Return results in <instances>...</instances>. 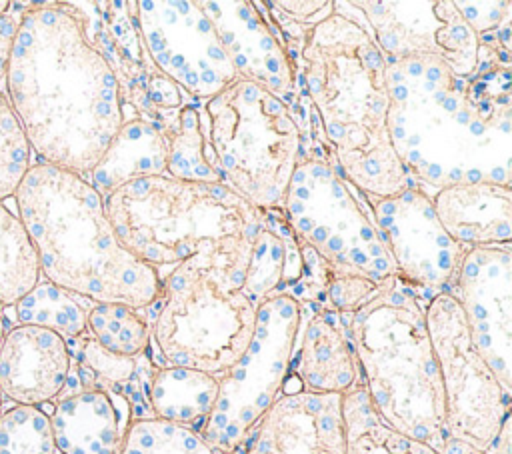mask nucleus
I'll return each instance as SVG.
<instances>
[{
  "label": "nucleus",
  "instance_id": "25",
  "mask_svg": "<svg viewBox=\"0 0 512 454\" xmlns=\"http://www.w3.org/2000/svg\"><path fill=\"white\" fill-rule=\"evenodd\" d=\"M346 454H440L432 446L386 426L374 412L362 384L342 394Z\"/></svg>",
  "mask_w": 512,
  "mask_h": 454
},
{
  "label": "nucleus",
  "instance_id": "30",
  "mask_svg": "<svg viewBox=\"0 0 512 454\" xmlns=\"http://www.w3.org/2000/svg\"><path fill=\"white\" fill-rule=\"evenodd\" d=\"M120 454H216L200 432L160 418L132 420Z\"/></svg>",
  "mask_w": 512,
  "mask_h": 454
},
{
  "label": "nucleus",
  "instance_id": "20",
  "mask_svg": "<svg viewBox=\"0 0 512 454\" xmlns=\"http://www.w3.org/2000/svg\"><path fill=\"white\" fill-rule=\"evenodd\" d=\"M132 406L112 388L62 390L50 414L58 454H120Z\"/></svg>",
  "mask_w": 512,
  "mask_h": 454
},
{
  "label": "nucleus",
  "instance_id": "29",
  "mask_svg": "<svg viewBox=\"0 0 512 454\" xmlns=\"http://www.w3.org/2000/svg\"><path fill=\"white\" fill-rule=\"evenodd\" d=\"M86 332L108 352L140 358L150 348V324L140 310L126 304L92 302L86 314Z\"/></svg>",
  "mask_w": 512,
  "mask_h": 454
},
{
  "label": "nucleus",
  "instance_id": "26",
  "mask_svg": "<svg viewBox=\"0 0 512 454\" xmlns=\"http://www.w3.org/2000/svg\"><path fill=\"white\" fill-rule=\"evenodd\" d=\"M164 136L168 144L166 176L190 182H224L206 142L202 116L192 102H184L174 126Z\"/></svg>",
  "mask_w": 512,
  "mask_h": 454
},
{
  "label": "nucleus",
  "instance_id": "39",
  "mask_svg": "<svg viewBox=\"0 0 512 454\" xmlns=\"http://www.w3.org/2000/svg\"><path fill=\"white\" fill-rule=\"evenodd\" d=\"M4 334H6V326H4V320H2V314H0V344H2Z\"/></svg>",
  "mask_w": 512,
  "mask_h": 454
},
{
  "label": "nucleus",
  "instance_id": "6",
  "mask_svg": "<svg viewBox=\"0 0 512 454\" xmlns=\"http://www.w3.org/2000/svg\"><path fill=\"white\" fill-rule=\"evenodd\" d=\"M434 294L394 274L364 306L346 314V328L378 418L440 452L450 436L442 378L426 326V304Z\"/></svg>",
  "mask_w": 512,
  "mask_h": 454
},
{
  "label": "nucleus",
  "instance_id": "14",
  "mask_svg": "<svg viewBox=\"0 0 512 454\" xmlns=\"http://www.w3.org/2000/svg\"><path fill=\"white\" fill-rule=\"evenodd\" d=\"M94 48L110 64L124 118L140 116L166 134L184 106L182 90L150 60L136 22L134 2H74Z\"/></svg>",
  "mask_w": 512,
  "mask_h": 454
},
{
  "label": "nucleus",
  "instance_id": "36",
  "mask_svg": "<svg viewBox=\"0 0 512 454\" xmlns=\"http://www.w3.org/2000/svg\"><path fill=\"white\" fill-rule=\"evenodd\" d=\"M30 6L32 4L0 0V78L6 74L10 50H12L20 20Z\"/></svg>",
  "mask_w": 512,
  "mask_h": 454
},
{
  "label": "nucleus",
  "instance_id": "9",
  "mask_svg": "<svg viewBox=\"0 0 512 454\" xmlns=\"http://www.w3.org/2000/svg\"><path fill=\"white\" fill-rule=\"evenodd\" d=\"M282 214L294 236L328 264L356 270L376 284L396 274L366 196L340 176L336 164L300 160Z\"/></svg>",
  "mask_w": 512,
  "mask_h": 454
},
{
  "label": "nucleus",
  "instance_id": "40",
  "mask_svg": "<svg viewBox=\"0 0 512 454\" xmlns=\"http://www.w3.org/2000/svg\"><path fill=\"white\" fill-rule=\"evenodd\" d=\"M0 414H2V394H0Z\"/></svg>",
  "mask_w": 512,
  "mask_h": 454
},
{
  "label": "nucleus",
  "instance_id": "13",
  "mask_svg": "<svg viewBox=\"0 0 512 454\" xmlns=\"http://www.w3.org/2000/svg\"><path fill=\"white\" fill-rule=\"evenodd\" d=\"M134 10L150 60L188 96L208 100L238 78L196 0H140Z\"/></svg>",
  "mask_w": 512,
  "mask_h": 454
},
{
  "label": "nucleus",
  "instance_id": "7",
  "mask_svg": "<svg viewBox=\"0 0 512 454\" xmlns=\"http://www.w3.org/2000/svg\"><path fill=\"white\" fill-rule=\"evenodd\" d=\"M150 342L160 366H184L220 378L248 348L256 304L212 260L194 254L162 278L152 304Z\"/></svg>",
  "mask_w": 512,
  "mask_h": 454
},
{
  "label": "nucleus",
  "instance_id": "22",
  "mask_svg": "<svg viewBox=\"0 0 512 454\" xmlns=\"http://www.w3.org/2000/svg\"><path fill=\"white\" fill-rule=\"evenodd\" d=\"M430 198L442 228L460 246H510V186L494 182H460L438 188Z\"/></svg>",
  "mask_w": 512,
  "mask_h": 454
},
{
  "label": "nucleus",
  "instance_id": "24",
  "mask_svg": "<svg viewBox=\"0 0 512 454\" xmlns=\"http://www.w3.org/2000/svg\"><path fill=\"white\" fill-rule=\"evenodd\" d=\"M218 378L184 366H156L148 382L152 418L202 432L218 398Z\"/></svg>",
  "mask_w": 512,
  "mask_h": 454
},
{
  "label": "nucleus",
  "instance_id": "3",
  "mask_svg": "<svg viewBox=\"0 0 512 454\" xmlns=\"http://www.w3.org/2000/svg\"><path fill=\"white\" fill-rule=\"evenodd\" d=\"M296 68L346 182L378 198L416 186L388 134L386 60L362 24L332 12L310 32Z\"/></svg>",
  "mask_w": 512,
  "mask_h": 454
},
{
  "label": "nucleus",
  "instance_id": "28",
  "mask_svg": "<svg viewBox=\"0 0 512 454\" xmlns=\"http://www.w3.org/2000/svg\"><path fill=\"white\" fill-rule=\"evenodd\" d=\"M80 298L48 280L38 282L14 306L20 324L38 326L56 332L66 342L86 334L88 308Z\"/></svg>",
  "mask_w": 512,
  "mask_h": 454
},
{
  "label": "nucleus",
  "instance_id": "15",
  "mask_svg": "<svg viewBox=\"0 0 512 454\" xmlns=\"http://www.w3.org/2000/svg\"><path fill=\"white\" fill-rule=\"evenodd\" d=\"M366 202L396 274L414 286L444 292L468 248L446 234L430 194L412 186L384 198L366 196Z\"/></svg>",
  "mask_w": 512,
  "mask_h": 454
},
{
  "label": "nucleus",
  "instance_id": "17",
  "mask_svg": "<svg viewBox=\"0 0 512 454\" xmlns=\"http://www.w3.org/2000/svg\"><path fill=\"white\" fill-rule=\"evenodd\" d=\"M196 2L212 20L238 78L250 80L278 96L300 130L304 122V96H308L304 88H298L302 76L256 4L248 0Z\"/></svg>",
  "mask_w": 512,
  "mask_h": 454
},
{
  "label": "nucleus",
  "instance_id": "2",
  "mask_svg": "<svg viewBox=\"0 0 512 454\" xmlns=\"http://www.w3.org/2000/svg\"><path fill=\"white\" fill-rule=\"evenodd\" d=\"M8 102L42 164L90 174L118 134V80L74 2L32 4L6 68Z\"/></svg>",
  "mask_w": 512,
  "mask_h": 454
},
{
  "label": "nucleus",
  "instance_id": "33",
  "mask_svg": "<svg viewBox=\"0 0 512 454\" xmlns=\"http://www.w3.org/2000/svg\"><path fill=\"white\" fill-rule=\"evenodd\" d=\"M30 170V144L4 94H0V200L14 196Z\"/></svg>",
  "mask_w": 512,
  "mask_h": 454
},
{
  "label": "nucleus",
  "instance_id": "11",
  "mask_svg": "<svg viewBox=\"0 0 512 454\" xmlns=\"http://www.w3.org/2000/svg\"><path fill=\"white\" fill-rule=\"evenodd\" d=\"M426 326L442 378L448 436L484 450L510 416V394L474 348L462 306L448 290L428 300Z\"/></svg>",
  "mask_w": 512,
  "mask_h": 454
},
{
  "label": "nucleus",
  "instance_id": "31",
  "mask_svg": "<svg viewBox=\"0 0 512 454\" xmlns=\"http://www.w3.org/2000/svg\"><path fill=\"white\" fill-rule=\"evenodd\" d=\"M0 454H58L50 416L40 406L26 404L2 412Z\"/></svg>",
  "mask_w": 512,
  "mask_h": 454
},
{
  "label": "nucleus",
  "instance_id": "34",
  "mask_svg": "<svg viewBox=\"0 0 512 454\" xmlns=\"http://www.w3.org/2000/svg\"><path fill=\"white\" fill-rule=\"evenodd\" d=\"M326 262V260H324ZM324 278H326V308H332L340 314H352L360 306H364L382 284H376L368 276L350 270V268H340L332 266L326 262L324 268Z\"/></svg>",
  "mask_w": 512,
  "mask_h": 454
},
{
  "label": "nucleus",
  "instance_id": "8",
  "mask_svg": "<svg viewBox=\"0 0 512 454\" xmlns=\"http://www.w3.org/2000/svg\"><path fill=\"white\" fill-rule=\"evenodd\" d=\"M202 106L204 136L224 184L262 212L282 210L302 156V136L288 106L242 78Z\"/></svg>",
  "mask_w": 512,
  "mask_h": 454
},
{
  "label": "nucleus",
  "instance_id": "19",
  "mask_svg": "<svg viewBox=\"0 0 512 454\" xmlns=\"http://www.w3.org/2000/svg\"><path fill=\"white\" fill-rule=\"evenodd\" d=\"M72 366L70 344L52 330L18 324L0 344V394L40 406L60 396Z\"/></svg>",
  "mask_w": 512,
  "mask_h": 454
},
{
  "label": "nucleus",
  "instance_id": "12",
  "mask_svg": "<svg viewBox=\"0 0 512 454\" xmlns=\"http://www.w3.org/2000/svg\"><path fill=\"white\" fill-rule=\"evenodd\" d=\"M332 8L362 24L384 58L432 56L458 78H470L478 68L480 38L452 0H338Z\"/></svg>",
  "mask_w": 512,
  "mask_h": 454
},
{
  "label": "nucleus",
  "instance_id": "37",
  "mask_svg": "<svg viewBox=\"0 0 512 454\" xmlns=\"http://www.w3.org/2000/svg\"><path fill=\"white\" fill-rule=\"evenodd\" d=\"M482 454H512V418L510 416L504 420L500 432L490 442V446L482 450Z\"/></svg>",
  "mask_w": 512,
  "mask_h": 454
},
{
  "label": "nucleus",
  "instance_id": "27",
  "mask_svg": "<svg viewBox=\"0 0 512 454\" xmlns=\"http://www.w3.org/2000/svg\"><path fill=\"white\" fill-rule=\"evenodd\" d=\"M40 282L34 244L18 216L0 202V306L16 304Z\"/></svg>",
  "mask_w": 512,
  "mask_h": 454
},
{
  "label": "nucleus",
  "instance_id": "21",
  "mask_svg": "<svg viewBox=\"0 0 512 454\" xmlns=\"http://www.w3.org/2000/svg\"><path fill=\"white\" fill-rule=\"evenodd\" d=\"M310 310L300 318L288 376L304 392L346 394L358 384V364L348 338L346 314L314 302H300Z\"/></svg>",
  "mask_w": 512,
  "mask_h": 454
},
{
  "label": "nucleus",
  "instance_id": "1",
  "mask_svg": "<svg viewBox=\"0 0 512 454\" xmlns=\"http://www.w3.org/2000/svg\"><path fill=\"white\" fill-rule=\"evenodd\" d=\"M478 68L458 78L432 56L386 60L388 134L416 182L510 186V20L480 34Z\"/></svg>",
  "mask_w": 512,
  "mask_h": 454
},
{
  "label": "nucleus",
  "instance_id": "35",
  "mask_svg": "<svg viewBox=\"0 0 512 454\" xmlns=\"http://www.w3.org/2000/svg\"><path fill=\"white\" fill-rule=\"evenodd\" d=\"M510 2H456L458 12L480 36L500 28L510 20Z\"/></svg>",
  "mask_w": 512,
  "mask_h": 454
},
{
  "label": "nucleus",
  "instance_id": "5",
  "mask_svg": "<svg viewBox=\"0 0 512 454\" xmlns=\"http://www.w3.org/2000/svg\"><path fill=\"white\" fill-rule=\"evenodd\" d=\"M118 242L156 272L202 254L244 288L264 214L224 182L130 180L104 198Z\"/></svg>",
  "mask_w": 512,
  "mask_h": 454
},
{
  "label": "nucleus",
  "instance_id": "16",
  "mask_svg": "<svg viewBox=\"0 0 512 454\" xmlns=\"http://www.w3.org/2000/svg\"><path fill=\"white\" fill-rule=\"evenodd\" d=\"M448 290L462 306L474 348L512 394V250L468 248Z\"/></svg>",
  "mask_w": 512,
  "mask_h": 454
},
{
  "label": "nucleus",
  "instance_id": "32",
  "mask_svg": "<svg viewBox=\"0 0 512 454\" xmlns=\"http://www.w3.org/2000/svg\"><path fill=\"white\" fill-rule=\"evenodd\" d=\"M68 344H74V352L70 350L72 364L82 374H86L96 386L112 388L122 394H124L126 386H132L130 388V394H132L136 378L140 374V358L142 356L126 358V356L112 354V352L104 350L90 334H82L80 338H76Z\"/></svg>",
  "mask_w": 512,
  "mask_h": 454
},
{
  "label": "nucleus",
  "instance_id": "4",
  "mask_svg": "<svg viewBox=\"0 0 512 454\" xmlns=\"http://www.w3.org/2000/svg\"><path fill=\"white\" fill-rule=\"evenodd\" d=\"M14 198L48 282L90 302L136 310L158 300V272L118 242L104 198L84 176L36 164Z\"/></svg>",
  "mask_w": 512,
  "mask_h": 454
},
{
  "label": "nucleus",
  "instance_id": "38",
  "mask_svg": "<svg viewBox=\"0 0 512 454\" xmlns=\"http://www.w3.org/2000/svg\"><path fill=\"white\" fill-rule=\"evenodd\" d=\"M440 454H482V450L462 442V440H456V438H446Z\"/></svg>",
  "mask_w": 512,
  "mask_h": 454
},
{
  "label": "nucleus",
  "instance_id": "10",
  "mask_svg": "<svg viewBox=\"0 0 512 454\" xmlns=\"http://www.w3.org/2000/svg\"><path fill=\"white\" fill-rule=\"evenodd\" d=\"M300 326V304L274 294L256 308V328L240 360L218 378V398L200 436L216 454H238L260 416L280 396Z\"/></svg>",
  "mask_w": 512,
  "mask_h": 454
},
{
  "label": "nucleus",
  "instance_id": "23",
  "mask_svg": "<svg viewBox=\"0 0 512 454\" xmlns=\"http://www.w3.org/2000/svg\"><path fill=\"white\" fill-rule=\"evenodd\" d=\"M166 156V136L154 124L140 116L124 118L108 150L92 168L90 184L106 198L130 180L166 174Z\"/></svg>",
  "mask_w": 512,
  "mask_h": 454
},
{
  "label": "nucleus",
  "instance_id": "18",
  "mask_svg": "<svg viewBox=\"0 0 512 454\" xmlns=\"http://www.w3.org/2000/svg\"><path fill=\"white\" fill-rule=\"evenodd\" d=\"M238 454H346L342 394H280Z\"/></svg>",
  "mask_w": 512,
  "mask_h": 454
}]
</instances>
